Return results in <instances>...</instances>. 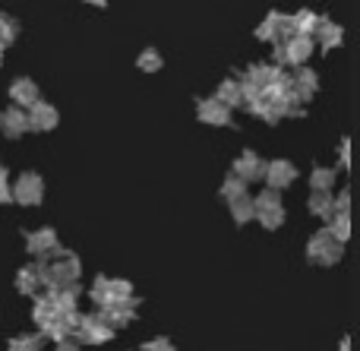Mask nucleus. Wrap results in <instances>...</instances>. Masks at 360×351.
<instances>
[{
    "instance_id": "obj_6",
    "label": "nucleus",
    "mask_w": 360,
    "mask_h": 351,
    "mask_svg": "<svg viewBox=\"0 0 360 351\" xmlns=\"http://www.w3.org/2000/svg\"><path fill=\"white\" fill-rule=\"evenodd\" d=\"M73 339L86 342V345H98V342H108V339H111V326H108V323L101 320L98 314L82 317L79 326H76V333H73Z\"/></svg>"
},
{
    "instance_id": "obj_37",
    "label": "nucleus",
    "mask_w": 360,
    "mask_h": 351,
    "mask_svg": "<svg viewBox=\"0 0 360 351\" xmlns=\"http://www.w3.org/2000/svg\"><path fill=\"white\" fill-rule=\"evenodd\" d=\"M0 60H4V44H0Z\"/></svg>"
},
{
    "instance_id": "obj_1",
    "label": "nucleus",
    "mask_w": 360,
    "mask_h": 351,
    "mask_svg": "<svg viewBox=\"0 0 360 351\" xmlns=\"http://www.w3.org/2000/svg\"><path fill=\"white\" fill-rule=\"evenodd\" d=\"M38 272H41V285L44 288H63V285H76L79 279V260L70 250H57L51 253L48 263H38Z\"/></svg>"
},
{
    "instance_id": "obj_27",
    "label": "nucleus",
    "mask_w": 360,
    "mask_h": 351,
    "mask_svg": "<svg viewBox=\"0 0 360 351\" xmlns=\"http://www.w3.org/2000/svg\"><path fill=\"white\" fill-rule=\"evenodd\" d=\"M16 35H19V23L13 16H6V13H0V44H13L16 42Z\"/></svg>"
},
{
    "instance_id": "obj_23",
    "label": "nucleus",
    "mask_w": 360,
    "mask_h": 351,
    "mask_svg": "<svg viewBox=\"0 0 360 351\" xmlns=\"http://www.w3.org/2000/svg\"><path fill=\"white\" fill-rule=\"evenodd\" d=\"M231 215H234V222L237 225H243V222H250L256 215V209H253V200H250L247 193L243 196H237V200H231Z\"/></svg>"
},
{
    "instance_id": "obj_28",
    "label": "nucleus",
    "mask_w": 360,
    "mask_h": 351,
    "mask_svg": "<svg viewBox=\"0 0 360 351\" xmlns=\"http://www.w3.org/2000/svg\"><path fill=\"white\" fill-rule=\"evenodd\" d=\"M278 206H281V193H278V190H262V193L253 200L256 212H262V209H278Z\"/></svg>"
},
{
    "instance_id": "obj_8",
    "label": "nucleus",
    "mask_w": 360,
    "mask_h": 351,
    "mask_svg": "<svg viewBox=\"0 0 360 351\" xmlns=\"http://www.w3.org/2000/svg\"><path fill=\"white\" fill-rule=\"evenodd\" d=\"M262 177L269 181V190H278V193H281L285 187H291V184L297 181V168H294L291 162H281V158H278V162H269L266 165V174H262Z\"/></svg>"
},
{
    "instance_id": "obj_10",
    "label": "nucleus",
    "mask_w": 360,
    "mask_h": 351,
    "mask_svg": "<svg viewBox=\"0 0 360 351\" xmlns=\"http://www.w3.org/2000/svg\"><path fill=\"white\" fill-rule=\"evenodd\" d=\"M196 114H199L202 124H212V127H224L231 120V108L221 105L218 98H202L196 105Z\"/></svg>"
},
{
    "instance_id": "obj_18",
    "label": "nucleus",
    "mask_w": 360,
    "mask_h": 351,
    "mask_svg": "<svg viewBox=\"0 0 360 351\" xmlns=\"http://www.w3.org/2000/svg\"><path fill=\"white\" fill-rule=\"evenodd\" d=\"M16 288L22 291V295H38V291H41V272H38V266H22V269H19Z\"/></svg>"
},
{
    "instance_id": "obj_22",
    "label": "nucleus",
    "mask_w": 360,
    "mask_h": 351,
    "mask_svg": "<svg viewBox=\"0 0 360 351\" xmlns=\"http://www.w3.org/2000/svg\"><path fill=\"white\" fill-rule=\"evenodd\" d=\"M114 301H133V285L127 279H108V301L105 304H114ZM101 304V307H105Z\"/></svg>"
},
{
    "instance_id": "obj_24",
    "label": "nucleus",
    "mask_w": 360,
    "mask_h": 351,
    "mask_svg": "<svg viewBox=\"0 0 360 351\" xmlns=\"http://www.w3.org/2000/svg\"><path fill=\"white\" fill-rule=\"evenodd\" d=\"M329 234L338 241V244H345V241H348V234H351V219H348V212H335V215H332Z\"/></svg>"
},
{
    "instance_id": "obj_21",
    "label": "nucleus",
    "mask_w": 360,
    "mask_h": 351,
    "mask_svg": "<svg viewBox=\"0 0 360 351\" xmlns=\"http://www.w3.org/2000/svg\"><path fill=\"white\" fill-rule=\"evenodd\" d=\"M319 19H323V16H316V13H310V10L294 13V16H291V23H294V35H307V38H313V32H316Z\"/></svg>"
},
{
    "instance_id": "obj_3",
    "label": "nucleus",
    "mask_w": 360,
    "mask_h": 351,
    "mask_svg": "<svg viewBox=\"0 0 360 351\" xmlns=\"http://www.w3.org/2000/svg\"><path fill=\"white\" fill-rule=\"evenodd\" d=\"M310 54H313V38H307V35H294L285 44H275V63H294V67H300V63L310 60Z\"/></svg>"
},
{
    "instance_id": "obj_15",
    "label": "nucleus",
    "mask_w": 360,
    "mask_h": 351,
    "mask_svg": "<svg viewBox=\"0 0 360 351\" xmlns=\"http://www.w3.org/2000/svg\"><path fill=\"white\" fill-rule=\"evenodd\" d=\"M0 130H4L10 139L22 136V133L29 130V124H25V111H22V108H6V111H0Z\"/></svg>"
},
{
    "instance_id": "obj_31",
    "label": "nucleus",
    "mask_w": 360,
    "mask_h": 351,
    "mask_svg": "<svg viewBox=\"0 0 360 351\" xmlns=\"http://www.w3.org/2000/svg\"><path fill=\"white\" fill-rule=\"evenodd\" d=\"M10 351H41V336H16L10 342Z\"/></svg>"
},
{
    "instance_id": "obj_4",
    "label": "nucleus",
    "mask_w": 360,
    "mask_h": 351,
    "mask_svg": "<svg viewBox=\"0 0 360 351\" xmlns=\"http://www.w3.org/2000/svg\"><path fill=\"white\" fill-rule=\"evenodd\" d=\"M256 38L272 42V44H285L288 38H294L291 16H285V13H269L266 23H259V29H256Z\"/></svg>"
},
{
    "instance_id": "obj_30",
    "label": "nucleus",
    "mask_w": 360,
    "mask_h": 351,
    "mask_svg": "<svg viewBox=\"0 0 360 351\" xmlns=\"http://www.w3.org/2000/svg\"><path fill=\"white\" fill-rule=\"evenodd\" d=\"M136 63H139V70H146V73H155V70L162 67V54H158L155 48H146Z\"/></svg>"
},
{
    "instance_id": "obj_13",
    "label": "nucleus",
    "mask_w": 360,
    "mask_h": 351,
    "mask_svg": "<svg viewBox=\"0 0 360 351\" xmlns=\"http://www.w3.org/2000/svg\"><path fill=\"white\" fill-rule=\"evenodd\" d=\"M133 310H136V301H114V304H105V310L98 317L114 329V326H124L133 317Z\"/></svg>"
},
{
    "instance_id": "obj_35",
    "label": "nucleus",
    "mask_w": 360,
    "mask_h": 351,
    "mask_svg": "<svg viewBox=\"0 0 360 351\" xmlns=\"http://www.w3.org/2000/svg\"><path fill=\"white\" fill-rule=\"evenodd\" d=\"M54 351H82V348L76 345L73 339H67V342H57V348H54Z\"/></svg>"
},
{
    "instance_id": "obj_5",
    "label": "nucleus",
    "mask_w": 360,
    "mask_h": 351,
    "mask_svg": "<svg viewBox=\"0 0 360 351\" xmlns=\"http://www.w3.org/2000/svg\"><path fill=\"white\" fill-rule=\"evenodd\" d=\"M13 200L22 203V206H38L44 196V184L38 174H32V171H25V174H19V181L10 187Z\"/></svg>"
},
{
    "instance_id": "obj_32",
    "label": "nucleus",
    "mask_w": 360,
    "mask_h": 351,
    "mask_svg": "<svg viewBox=\"0 0 360 351\" xmlns=\"http://www.w3.org/2000/svg\"><path fill=\"white\" fill-rule=\"evenodd\" d=\"M89 295H92V301H98V304H105L108 301V276H98L92 282V291H89Z\"/></svg>"
},
{
    "instance_id": "obj_34",
    "label": "nucleus",
    "mask_w": 360,
    "mask_h": 351,
    "mask_svg": "<svg viewBox=\"0 0 360 351\" xmlns=\"http://www.w3.org/2000/svg\"><path fill=\"white\" fill-rule=\"evenodd\" d=\"M143 351H174V345H171L168 339H155V342H149Z\"/></svg>"
},
{
    "instance_id": "obj_25",
    "label": "nucleus",
    "mask_w": 360,
    "mask_h": 351,
    "mask_svg": "<svg viewBox=\"0 0 360 351\" xmlns=\"http://www.w3.org/2000/svg\"><path fill=\"white\" fill-rule=\"evenodd\" d=\"M310 187L313 190H332L335 187V168H316L310 174Z\"/></svg>"
},
{
    "instance_id": "obj_12",
    "label": "nucleus",
    "mask_w": 360,
    "mask_h": 351,
    "mask_svg": "<svg viewBox=\"0 0 360 351\" xmlns=\"http://www.w3.org/2000/svg\"><path fill=\"white\" fill-rule=\"evenodd\" d=\"M316 86H319L316 73H313V70H307V67H300L297 76L291 79V95L300 101V105H304V101H310V95L316 92Z\"/></svg>"
},
{
    "instance_id": "obj_36",
    "label": "nucleus",
    "mask_w": 360,
    "mask_h": 351,
    "mask_svg": "<svg viewBox=\"0 0 360 351\" xmlns=\"http://www.w3.org/2000/svg\"><path fill=\"white\" fill-rule=\"evenodd\" d=\"M86 4H92V6H105L108 0H86Z\"/></svg>"
},
{
    "instance_id": "obj_26",
    "label": "nucleus",
    "mask_w": 360,
    "mask_h": 351,
    "mask_svg": "<svg viewBox=\"0 0 360 351\" xmlns=\"http://www.w3.org/2000/svg\"><path fill=\"white\" fill-rule=\"evenodd\" d=\"M253 219H259V225L262 228H269V231H275V228L285 222V206H278V209H262V212H256Z\"/></svg>"
},
{
    "instance_id": "obj_7",
    "label": "nucleus",
    "mask_w": 360,
    "mask_h": 351,
    "mask_svg": "<svg viewBox=\"0 0 360 351\" xmlns=\"http://www.w3.org/2000/svg\"><path fill=\"white\" fill-rule=\"evenodd\" d=\"M25 124H29V130H38V133H48L57 127V108L48 105V101H35V105L29 108V114H25Z\"/></svg>"
},
{
    "instance_id": "obj_33",
    "label": "nucleus",
    "mask_w": 360,
    "mask_h": 351,
    "mask_svg": "<svg viewBox=\"0 0 360 351\" xmlns=\"http://www.w3.org/2000/svg\"><path fill=\"white\" fill-rule=\"evenodd\" d=\"M13 193H10V181H6V168L0 165V203H10Z\"/></svg>"
},
{
    "instance_id": "obj_17",
    "label": "nucleus",
    "mask_w": 360,
    "mask_h": 351,
    "mask_svg": "<svg viewBox=\"0 0 360 351\" xmlns=\"http://www.w3.org/2000/svg\"><path fill=\"white\" fill-rule=\"evenodd\" d=\"M310 212L319 219H332L335 215V196L329 190H313L310 193Z\"/></svg>"
},
{
    "instance_id": "obj_16",
    "label": "nucleus",
    "mask_w": 360,
    "mask_h": 351,
    "mask_svg": "<svg viewBox=\"0 0 360 351\" xmlns=\"http://www.w3.org/2000/svg\"><path fill=\"white\" fill-rule=\"evenodd\" d=\"M63 310L57 307V301L51 295H44V298H38V304H35V323H38V329H48V326H54L57 323V317H60Z\"/></svg>"
},
{
    "instance_id": "obj_14",
    "label": "nucleus",
    "mask_w": 360,
    "mask_h": 351,
    "mask_svg": "<svg viewBox=\"0 0 360 351\" xmlns=\"http://www.w3.org/2000/svg\"><path fill=\"white\" fill-rule=\"evenodd\" d=\"M10 98L16 101L19 108H32L38 101V86L29 79V76H19V79H13V86H10Z\"/></svg>"
},
{
    "instance_id": "obj_20",
    "label": "nucleus",
    "mask_w": 360,
    "mask_h": 351,
    "mask_svg": "<svg viewBox=\"0 0 360 351\" xmlns=\"http://www.w3.org/2000/svg\"><path fill=\"white\" fill-rule=\"evenodd\" d=\"M221 105H228V108H237V105H243V92H240V79H224L221 86H218V95H215Z\"/></svg>"
},
{
    "instance_id": "obj_19",
    "label": "nucleus",
    "mask_w": 360,
    "mask_h": 351,
    "mask_svg": "<svg viewBox=\"0 0 360 351\" xmlns=\"http://www.w3.org/2000/svg\"><path fill=\"white\" fill-rule=\"evenodd\" d=\"M313 38H319L326 51H329V48H338V44H342V29H338L335 23H329V19H319V25H316V32H313Z\"/></svg>"
},
{
    "instance_id": "obj_29",
    "label": "nucleus",
    "mask_w": 360,
    "mask_h": 351,
    "mask_svg": "<svg viewBox=\"0 0 360 351\" xmlns=\"http://www.w3.org/2000/svg\"><path fill=\"white\" fill-rule=\"evenodd\" d=\"M243 193H247V184H243L240 181V177H234V174H231L228 177V181H224L221 184V196H224V200H237V196H243Z\"/></svg>"
},
{
    "instance_id": "obj_9",
    "label": "nucleus",
    "mask_w": 360,
    "mask_h": 351,
    "mask_svg": "<svg viewBox=\"0 0 360 351\" xmlns=\"http://www.w3.org/2000/svg\"><path fill=\"white\" fill-rule=\"evenodd\" d=\"M266 174V162H262L256 152H240L237 155V162H234V177H240L243 184H250V181H259V177Z\"/></svg>"
},
{
    "instance_id": "obj_2",
    "label": "nucleus",
    "mask_w": 360,
    "mask_h": 351,
    "mask_svg": "<svg viewBox=\"0 0 360 351\" xmlns=\"http://www.w3.org/2000/svg\"><path fill=\"white\" fill-rule=\"evenodd\" d=\"M307 257L319 266H332V263H338V257H342V244H338V241L329 234V228H326V231H316L310 238Z\"/></svg>"
},
{
    "instance_id": "obj_11",
    "label": "nucleus",
    "mask_w": 360,
    "mask_h": 351,
    "mask_svg": "<svg viewBox=\"0 0 360 351\" xmlns=\"http://www.w3.org/2000/svg\"><path fill=\"white\" fill-rule=\"evenodd\" d=\"M25 241H29V253H35V257H51V253L60 250L54 228H38V231H32Z\"/></svg>"
}]
</instances>
